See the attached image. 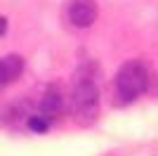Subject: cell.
<instances>
[{"mask_svg":"<svg viewBox=\"0 0 158 156\" xmlns=\"http://www.w3.org/2000/svg\"><path fill=\"white\" fill-rule=\"evenodd\" d=\"M71 109H73V118L78 121L80 125H90L97 121L99 114V90L94 80L90 76L83 78L80 76L76 80L71 90Z\"/></svg>","mask_w":158,"mask_h":156,"instance_id":"1","label":"cell"},{"mask_svg":"<svg viewBox=\"0 0 158 156\" xmlns=\"http://www.w3.org/2000/svg\"><path fill=\"white\" fill-rule=\"evenodd\" d=\"M146 85H149V69L139 59L125 62L116 73V95L120 97V102L137 99L146 90Z\"/></svg>","mask_w":158,"mask_h":156,"instance_id":"2","label":"cell"},{"mask_svg":"<svg viewBox=\"0 0 158 156\" xmlns=\"http://www.w3.org/2000/svg\"><path fill=\"white\" fill-rule=\"evenodd\" d=\"M97 2L94 0H71L66 7V17L76 28H90L97 21Z\"/></svg>","mask_w":158,"mask_h":156,"instance_id":"3","label":"cell"},{"mask_svg":"<svg viewBox=\"0 0 158 156\" xmlns=\"http://www.w3.org/2000/svg\"><path fill=\"white\" fill-rule=\"evenodd\" d=\"M66 109V95L59 85H50L40 99V111L45 114V118H57L61 116Z\"/></svg>","mask_w":158,"mask_h":156,"instance_id":"4","label":"cell"},{"mask_svg":"<svg viewBox=\"0 0 158 156\" xmlns=\"http://www.w3.org/2000/svg\"><path fill=\"white\" fill-rule=\"evenodd\" d=\"M21 73H24V57L7 54L0 59V85H12L14 80H19Z\"/></svg>","mask_w":158,"mask_h":156,"instance_id":"5","label":"cell"},{"mask_svg":"<svg viewBox=\"0 0 158 156\" xmlns=\"http://www.w3.org/2000/svg\"><path fill=\"white\" fill-rule=\"evenodd\" d=\"M28 128L35 130V132H45V130H47V121H45V118H40V116H31V118H28Z\"/></svg>","mask_w":158,"mask_h":156,"instance_id":"6","label":"cell"},{"mask_svg":"<svg viewBox=\"0 0 158 156\" xmlns=\"http://www.w3.org/2000/svg\"><path fill=\"white\" fill-rule=\"evenodd\" d=\"M5 31H7V19L0 17V36H5Z\"/></svg>","mask_w":158,"mask_h":156,"instance_id":"7","label":"cell"}]
</instances>
